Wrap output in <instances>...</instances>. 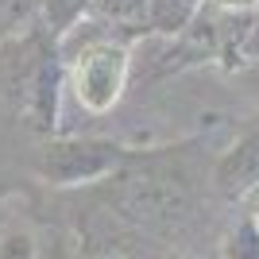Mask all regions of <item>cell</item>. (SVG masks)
<instances>
[{
	"instance_id": "9",
	"label": "cell",
	"mask_w": 259,
	"mask_h": 259,
	"mask_svg": "<svg viewBox=\"0 0 259 259\" xmlns=\"http://www.w3.org/2000/svg\"><path fill=\"white\" fill-rule=\"evenodd\" d=\"M0 259H39L35 255V236L27 228H8L0 236Z\"/></svg>"
},
{
	"instance_id": "5",
	"label": "cell",
	"mask_w": 259,
	"mask_h": 259,
	"mask_svg": "<svg viewBox=\"0 0 259 259\" xmlns=\"http://www.w3.org/2000/svg\"><path fill=\"white\" fill-rule=\"evenodd\" d=\"M201 12V0H147V27L159 35L186 31Z\"/></svg>"
},
{
	"instance_id": "10",
	"label": "cell",
	"mask_w": 259,
	"mask_h": 259,
	"mask_svg": "<svg viewBox=\"0 0 259 259\" xmlns=\"http://www.w3.org/2000/svg\"><path fill=\"white\" fill-rule=\"evenodd\" d=\"M108 16H136V12L147 8V0H97Z\"/></svg>"
},
{
	"instance_id": "4",
	"label": "cell",
	"mask_w": 259,
	"mask_h": 259,
	"mask_svg": "<svg viewBox=\"0 0 259 259\" xmlns=\"http://www.w3.org/2000/svg\"><path fill=\"white\" fill-rule=\"evenodd\" d=\"M213 190L225 201H244L259 190V128L244 132L221 159L213 170Z\"/></svg>"
},
{
	"instance_id": "6",
	"label": "cell",
	"mask_w": 259,
	"mask_h": 259,
	"mask_svg": "<svg viewBox=\"0 0 259 259\" xmlns=\"http://www.w3.org/2000/svg\"><path fill=\"white\" fill-rule=\"evenodd\" d=\"M89 4L93 0H39V12H43V23L51 31V39H62L66 31H74Z\"/></svg>"
},
{
	"instance_id": "7",
	"label": "cell",
	"mask_w": 259,
	"mask_h": 259,
	"mask_svg": "<svg viewBox=\"0 0 259 259\" xmlns=\"http://www.w3.org/2000/svg\"><path fill=\"white\" fill-rule=\"evenodd\" d=\"M225 259H259V228L251 217H244L225 240Z\"/></svg>"
},
{
	"instance_id": "11",
	"label": "cell",
	"mask_w": 259,
	"mask_h": 259,
	"mask_svg": "<svg viewBox=\"0 0 259 259\" xmlns=\"http://www.w3.org/2000/svg\"><path fill=\"white\" fill-rule=\"evenodd\" d=\"M244 51H248V54H255V58H259V23H255V27L248 31V39H244Z\"/></svg>"
},
{
	"instance_id": "2",
	"label": "cell",
	"mask_w": 259,
	"mask_h": 259,
	"mask_svg": "<svg viewBox=\"0 0 259 259\" xmlns=\"http://www.w3.org/2000/svg\"><path fill=\"white\" fill-rule=\"evenodd\" d=\"M124 162H128V151L112 140L66 136V140L43 143V151L35 159V170L51 186H85V182H101L108 174H116Z\"/></svg>"
},
{
	"instance_id": "3",
	"label": "cell",
	"mask_w": 259,
	"mask_h": 259,
	"mask_svg": "<svg viewBox=\"0 0 259 259\" xmlns=\"http://www.w3.org/2000/svg\"><path fill=\"white\" fill-rule=\"evenodd\" d=\"M128 85V51L120 43H93L77 54L70 89L81 108L89 112H108L120 101Z\"/></svg>"
},
{
	"instance_id": "8",
	"label": "cell",
	"mask_w": 259,
	"mask_h": 259,
	"mask_svg": "<svg viewBox=\"0 0 259 259\" xmlns=\"http://www.w3.org/2000/svg\"><path fill=\"white\" fill-rule=\"evenodd\" d=\"M31 8H39V0H0V43L12 39L20 23H27Z\"/></svg>"
},
{
	"instance_id": "1",
	"label": "cell",
	"mask_w": 259,
	"mask_h": 259,
	"mask_svg": "<svg viewBox=\"0 0 259 259\" xmlns=\"http://www.w3.org/2000/svg\"><path fill=\"white\" fill-rule=\"evenodd\" d=\"M58 85L62 70L43 35H12L0 43V116L47 136L58 116Z\"/></svg>"
},
{
	"instance_id": "12",
	"label": "cell",
	"mask_w": 259,
	"mask_h": 259,
	"mask_svg": "<svg viewBox=\"0 0 259 259\" xmlns=\"http://www.w3.org/2000/svg\"><path fill=\"white\" fill-rule=\"evenodd\" d=\"M221 8H232V12H240V8H255L259 0H217Z\"/></svg>"
}]
</instances>
